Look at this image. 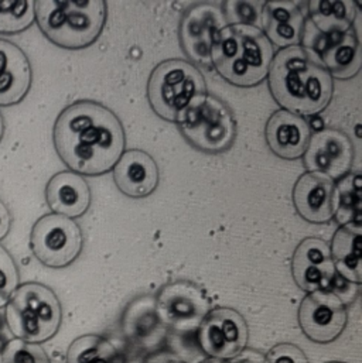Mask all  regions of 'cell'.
Segmentation results:
<instances>
[{
    "instance_id": "22",
    "label": "cell",
    "mask_w": 362,
    "mask_h": 363,
    "mask_svg": "<svg viewBox=\"0 0 362 363\" xmlns=\"http://www.w3.org/2000/svg\"><path fill=\"white\" fill-rule=\"evenodd\" d=\"M309 21L323 34H340L353 27L357 10L353 1H310Z\"/></svg>"
},
{
    "instance_id": "34",
    "label": "cell",
    "mask_w": 362,
    "mask_h": 363,
    "mask_svg": "<svg viewBox=\"0 0 362 363\" xmlns=\"http://www.w3.org/2000/svg\"><path fill=\"white\" fill-rule=\"evenodd\" d=\"M331 363H340V362H331Z\"/></svg>"
},
{
    "instance_id": "30",
    "label": "cell",
    "mask_w": 362,
    "mask_h": 363,
    "mask_svg": "<svg viewBox=\"0 0 362 363\" xmlns=\"http://www.w3.org/2000/svg\"><path fill=\"white\" fill-rule=\"evenodd\" d=\"M10 226H11L10 211L6 206V203L0 199V240L9 235Z\"/></svg>"
},
{
    "instance_id": "5",
    "label": "cell",
    "mask_w": 362,
    "mask_h": 363,
    "mask_svg": "<svg viewBox=\"0 0 362 363\" xmlns=\"http://www.w3.org/2000/svg\"><path fill=\"white\" fill-rule=\"evenodd\" d=\"M3 317L11 337L41 344L58 333L62 310L58 297L50 287L40 283H26L11 294Z\"/></svg>"
},
{
    "instance_id": "14",
    "label": "cell",
    "mask_w": 362,
    "mask_h": 363,
    "mask_svg": "<svg viewBox=\"0 0 362 363\" xmlns=\"http://www.w3.org/2000/svg\"><path fill=\"white\" fill-rule=\"evenodd\" d=\"M292 274L296 284L309 294L330 290L336 280L330 246L319 238L303 239L292 257Z\"/></svg>"
},
{
    "instance_id": "8",
    "label": "cell",
    "mask_w": 362,
    "mask_h": 363,
    "mask_svg": "<svg viewBox=\"0 0 362 363\" xmlns=\"http://www.w3.org/2000/svg\"><path fill=\"white\" fill-rule=\"evenodd\" d=\"M82 232L74 219L57 213L41 216L30 233V247L35 259L47 267L70 266L82 250Z\"/></svg>"
},
{
    "instance_id": "17",
    "label": "cell",
    "mask_w": 362,
    "mask_h": 363,
    "mask_svg": "<svg viewBox=\"0 0 362 363\" xmlns=\"http://www.w3.org/2000/svg\"><path fill=\"white\" fill-rule=\"evenodd\" d=\"M334 182L314 173H305L293 188V203L307 222L326 223L334 216Z\"/></svg>"
},
{
    "instance_id": "23",
    "label": "cell",
    "mask_w": 362,
    "mask_h": 363,
    "mask_svg": "<svg viewBox=\"0 0 362 363\" xmlns=\"http://www.w3.org/2000/svg\"><path fill=\"white\" fill-rule=\"evenodd\" d=\"M361 185L360 173H349L334 189V216L341 226L361 228Z\"/></svg>"
},
{
    "instance_id": "24",
    "label": "cell",
    "mask_w": 362,
    "mask_h": 363,
    "mask_svg": "<svg viewBox=\"0 0 362 363\" xmlns=\"http://www.w3.org/2000/svg\"><path fill=\"white\" fill-rule=\"evenodd\" d=\"M67 363H122V361L109 341L98 335H84L70 345Z\"/></svg>"
},
{
    "instance_id": "13",
    "label": "cell",
    "mask_w": 362,
    "mask_h": 363,
    "mask_svg": "<svg viewBox=\"0 0 362 363\" xmlns=\"http://www.w3.org/2000/svg\"><path fill=\"white\" fill-rule=\"evenodd\" d=\"M305 167L309 173L340 180L351 173L354 147L350 138L337 129H323L313 135L305 152Z\"/></svg>"
},
{
    "instance_id": "10",
    "label": "cell",
    "mask_w": 362,
    "mask_h": 363,
    "mask_svg": "<svg viewBox=\"0 0 362 363\" xmlns=\"http://www.w3.org/2000/svg\"><path fill=\"white\" fill-rule=\"evenodd\" d=\"M248 337L249 330L245 318L226 307L211 310L198 327L201 350L215 359L238 358L246 348Z\"/></svg>"
},
{
    "instance_id": "11",
    "label": "cell",
    "mask_w": 362,
    "mask_h": 363,
    "mask_svg": "<svg viewBox=\"0 0 362 363\" xmlns=\"http://www.w3.org/2000/svg\"><path fill=\"white\" fill-rule=\"evenodd\" d=\"M347 318L343 298L331 290L310 293L299 308V324L303 334L317 344L336 341L346 330Z\"/></svg>"
},
{
    "instance_id": "18",
    "label": "cell",
    "mask_w": 362,
    "mask_h": 363,
    "mask_svg": "<svg viewBox=\"0 0 362 363\" xmlns=\"http://www.w3.org/2000/svg\"><path fill=\"white\" fill-rule=\"evenodd\" d=\"M260 26L270 44L280 50L299 45L305 30V14L295 1H268L262 6Z\"/></svg>"
},
{
    "instance_id": "25",
    "label": "cell",
    "mask_w": 362,
    "mask_h": 363,
    "mask_svg": "<svg viewBox=\"0 0 362 363\" xmlns=\"http://www.w3.org/2000/svg\"><path fill=\"white\" fill-rule=\"evenodd\" d=\"M35 20L33 1H0V34L27 30Z\"/></svg>"
},
{
    "instance_id": "28",
    "label": "cell",
    "mask_w": 362,
    "mask_h": 363,
    "mask_svg": "<svg viewBox=\"0 0 362 363\" xmlns=\"http://www.w3.org/2000/svg\"><path fill=\"white\" fill-rule=\"evenodd\" d=\"M18 287V270L10 253L0 246V308L6 307Z\"/></svg>"
},
{
    "instance_id": "26",
    "label": "cell",
    "mask_w": 362,
    "mask_h": 363,
    "mask_svg": "<svg viewBox=\"0 0 362 363\" xmlns=\"http://www.w3.org/2000/svg\"><path fill=\"white\" fill-rule=\"evenodd\" d=\"M1 363H50V359L40 344L11 338L3 351Z\"/></svg>"
},
{
    "instance_id": "2",
    "label": "cell",
    "mask_w": 362,
    "mask_h": 363,
    "mask_svg": "<svg viewBox=\"0 0 362 363\" xmlns=\"http://www.w3.org/2000/svg\"><path fill=\"white\" fill-rule=\"evenodd\" d=\"M269 89L287 112L313 116L323 112L334 92L333 77L314 62L302 45L280 50L269 68Z\"/></svg>"
},
{
    "instance_id": "33",
    "label": "cell",
    "mask_w": 362,
    "mask_h": 363,
    "mask_svg": "<svg viewBox=\"0 0 362 363\" xmlns=\"http://www.w3.org/2000/svg\"><path fill=\"white\" fill-rule=\"evenodd\" d=\"M3 133H4V122H3L1 112H0V140H1V138H3Z\"/></svg>"
},
{
    "instance_id": "9",
    "label": "cell",
    "mask_w": 362,
    "mask_h": 363,
    "mask_svg": "<svg viewBox=\"0 0 362 363\" xmlns=\"http://www.w3.org/2000/svg\"><path fill=\"white\" fill-rule=\"evenodd\" d=\"M155 310L165 325L179 333L198 330L211 311L209 300L204 291L185 280L166 284L158 296Z\"/></svg>"
},
{
    "instance_id": "32",
    "label": "cell",
    "mask_w": 362,
    "mask_h": 363,
    "mask_svg": "<svg viewBox=\"0 0 362 363\" xmlns=\"http://www.w3.org/2000/svg\"><path fill=\"white\" fill-rule=\"evenodd\" d=\"M199 363H229L228 361H222V359H215V358H208V359H204L202 362Z\"/></svg>"
},
{
    "instance_id": "7",
    "label": "cell",
    "mask_w": 362,
    "mask_h": 363,
    "mask_svg": "<svg viewBox=\"0 0 362 363\" xmlns=\"http://www.w3.org/2000/svg\"><path fill=\"white\" fill-rule=\"evenodd\" d=\"M202 94H207L202 74L195 65L184 60L160 62L148 82V98L152 109L169 122H176L181 112Z\"/></svg>"
},
{
    "instance_id": "3",
    "label": "cell",
    "mask_w": 362,
    "mask_h": 363,
    "mask_svg": "<svg viewBox=\"0 0 362 363\" xmlns=\"http://www.w3.org/2000/svg\"><path fill=\"white\" fill-rule=\"evenodd\" d=\"M273 47L259 26H225L211 48V64L229 84L251 88L269 74Z\"/></svg>"
},
{
    "instance_id": "27",
    "label": "cell",
    "mask_w": 362,
    "mask_h": 363,
    "mask_svg": "<svg viewBox=\"0 0 362 363\" xmlns=\"http://www.w3.org/2000/svg\"><path fill=\"white\" fill-rule=\"evenodd\" d=\"M224 16L226 26L231 24H251L258 26L260 23L262 7L252 1H226L224 4Z\"/></svg>"
},
{
    "instance_id": "21",
    "label": "cell",
    "mask_w": 362,
    "mask_h": 363,
    "mask_svg": "<svg viewBox=\"0 0 362 363\" xmlns=\"http://www.w3.org/2000/svg\"><path fill=\"white\" fill-rule=\"evenodd\" d=\"M361 228L341 226L333 238L330 246L331 259L339 273L351 284H361L362 246Z\"/></svg>"
},
{
    "instance_id": "12",
    "label": "cell",
    "mask_w": 362,
    "mask_h": 363,
    "mask_svg": "<svg viewBox=\"0 0 362 363\" xmlns=\"http://www.w3.org/2000/svg\"><path fill=\"white\" fill-rule=\"evenodd\" d=\"M226 26L222 7L214 3L190 6L180 20V44L185 55L198 65H211V48L216 34Z\"/></svg>"
},
{
    "instance_id": "19",
    "label": "cell",
    "mask_w": 362,
    "mask_h": 363,
    "mask_svg": "<svg viewBox=\"0 0 362 363\" xmlns=\"http://www.w3.org/2000/svg\"><path fill=\"white\" fill-rule=\"evenodd\" d=\"M31 65L24 51L0 38V106L21 102L31 86Z\"/></svg>"
},
{
    "instance_id": "4",
    "label": "cell",
    "mask_w": 362,
    "mask_h": 363,
    "mask_svg": "<svg viewBox=\"0 0 362 363\" xmlns=\"http://www.w3.org/2000/svg\"><path fill=\"white\" fill-rule=\"evenodd\" d=\"M34 14L43 34L68 50L85 48L99 37L108 14L105 1H35Z\"/></svg>"
},
{
    "instance_id": "15",
    "label": "cell",
    "mask_w": 362,
    "mask_h": 363,
    "mask_svg": "<svg viewBox=\"0 0 362 363\" xmlns=\"http://www.w3.org/2000/svg\"><path fill=\"white\" fill-rule=\"evenodd\" d=\"M266 143L280 159H300L312 138L310 126L303 116L280 109L275 112L266 123Z\"/></svg>"
},
{
    "instance_id": "20",
    "label": "cell",
    "mask_w": 362,
    "mask_h": 363,
    "mask_svg": "<svg viewBox=\"0 0 362 363\" xmlns=\"http://www.w3.org/2000/svg\"><path fill=\"white\" fill-rule=\"evenodd\" d=\"M50 209L70 219L82 216L91 205V188L85 179L72 172H61L50 179L45 186Z\"/></svg>"
},
{
    "instance_id": "16",
    "label": "cell",
    "mask_w": 362,
    "mask_h": 363,
    "mask_svg": "<svg viewBox=\"0 0 362 363\" xmlns=\"http://www.w3.org/2000/svg\"><path fill=\"white\" fill-rule=\"evenodd\" d=\"M160 173L155 159L142 150L124 152L114 167V182L131 198H145L159 185Z\"/></svg>"
},
{
    "instance_id": "29",
    "label": "cell",
    "mask_w": 362,
    "mask_h": 363,
    "mask_svg": "<svg viewBox=\"0 0 362 363\" xmlns=\"http://www.w3.org/2000/svg\"><path fill=\"white\" fill-rule=\"evenodd\" d=\"M265 363H309V359L299 347L293 344H279L268 352Z\"/></svg>"
},
{
    "instance_id": "1",
    "label": "cell",
    "mask_w": 362,
    "mask_h": 363,
    "mask_svg": "<svg viewBox=\"0 0 362 363\" xmlns=\"http://www.w3.org/2000/svg\"><path fill=\"white\" fill-rule=\"evenodd\" d=\"M53 138L62 163L79 176L111 172L126 145L119 118L94 101H78L67 106L55 121Z\"/></svg>"
},
{
    "instance_id": "6",
    "label": "cell",
    "mask_w": 362,
    "mask_h": 363,
    "mask_svg": "<svg viewBox=\"0 0 362 363\" xmlns=\"http://www.w3.org/2000/svg\"><path fill=\"white\" fill-rule=\"evenodd\" d=\"M176 123L192 147L208 155L229 150L236 138V122L231 108L209 94L197 96L181 112Z\"/></svg>"
},
{
    "instance_id": "31",
    "label": "cell",
    "mask_w": 362,
    "mask_h": 363,
    "mask_svg": "<svg viewBox=\"0 0 362 363\" xmlns=\"http://www.w3.org/2000/svg\"><path fill=\"white\" fill-rule=\"evenodd\" d=\"M11 340V335L6 327V323H4V317L3 314H0V363H1V355H3V351L7 345V342Z\"/></svg>"
}]
</instances>
